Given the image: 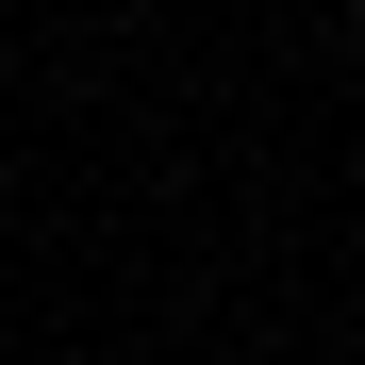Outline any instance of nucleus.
<instances>
[{
	"label": "nucleus",
	"instance_id": "obj_1",
	"mask_svg": "<svg viewBox=\"0 0 365 365\" xmlns=\"http://www.w3.org/2000/svg\"><path fill=\"white\" fill-rule=\"evenodd\" d=\"M349 34H365V0H349Z\"/></svg>",
	"mask_w": 365,
	"mask_h": 365
}]
</instances>
